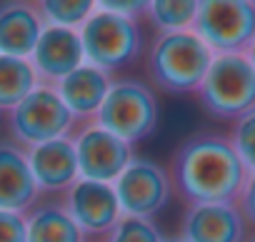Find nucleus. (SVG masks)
Instances as JSON below:
<instances>
[{"instance_id":"nucleus-1","label":"nucleus","mask_w":255,"mask_h":242,"mask_svg":"<svg viewBox=\"0 0 255 242\" xmlns=\"http://www.w3.org/2000/svg\"><path fill=\"white\" fill-rule=\"evenodd\" d=\"M173 192L190 205H235L245 185L248 170L243 167L228 135L195 133L185 138L168 167Z\"/></svg>"},{"instance_id":"nucleus-2","label":"nucleus","mask_w":255,"mask_h":242,"mask_svg":"<svg viewBox=\"0 0 255 242\" xmlns=\"http://www.w3.org/2000/svg\"><path fill=\"white\" fill-rule=\"evenodd\" d=\"M215 53L193 33H160L153 38L145 55V73L153 87L168 95L198 92Z\"/></svg>"},{"instance_id":"nucleus-3","label":"nucleus","mask_w":255,"mask_h":242,"mask_svg":"<svg viewBox=\"0 0 255 242\" xmlns=\"http://www.w3.org/2000/svg\"><path fill=\"white\" fill-rule=\"evenodd\" d=\"M158 115V97L150 85L140 80H113L93 123L128 145H135L155 133Z\"/></svg>"},{"instance_id":"nucleus-4","label":"nucleus","mask_w":255,"mask_h":242,"mask_svg":"<svg viewBox=\"0 0 255 242\" xmlns=\"http://www.w3.org/2000/svg\"><path fill=\"white\" fill-rule=\"evenodd\" d=\"M200 107L215 120H240L255 110V70L245 53L215 55L198 87Z\"/></svg>"},{"instance_id":"nucleus-5","label":"nucleus","mask_w":255,"mask_h":242,"mask_svg":"<svg viewBox=\"0 0 255 242\" xmlns=\"http://www.w3.org/2000/svg\"><path fill=\"white\" fill-rule=\"evenodd\" d=\"M80 40H83L85 63L108 75L123 68H130L143 50V35L138 20L100 8L80 28Z\"/></svg>"},{"instance_id":"nucleus-6","label":"nucleus","mask_w":255,"mask_h":242,"mask_svg":"<svg viewBox=\"0 0 255 242\" xmlns=\"http://www.w3.org/2000/svg\"><path fill=\"white\" fill-rule=\"evenodd\" d=\"M75 125L73 112L65 107L53 85H38L20 105L8 112V128L15 145L30 150L35 145L70 138Z\"/></svg>"},{"instance_id":"nucleus-7","label":"nucleus","mask_w":255,"mask_h":242,"mask_svg":"<svg viewBox=\"0 0 255 242\" xmlns=\"http://www.w3.org/2000/svg\"><path fill=\"white\" fill-rule=\"evenodd\" d=\"M193 33L215 53H245L255 38V3L253 0H203Z\"/></svg>"},{"instance_id":"nucleus-8","label":"nucleus","mask_w":255,"mask_h":242,"mask_svg":"<svg viewBox=\"0 0 255 242\" xmlns=\"http://www.w3.org/2000/svg\"><path fill=\"white\" fill-rule=\"evenodd\" d=\"M113 187L123 215L145 217V220L160 212L173 195V182L168 170L148 158H133L130 165L113 182Z\"/></svg>"},{"instance_id":"nucleus-9","label":"nucleus","mask_w":255,"mask_h":242,"mask_svg":"<svg viewBox=\"0 0 255 242\" xmlns=\"http://www.w3.org/2000/svg\"><path fill=\"white\" fill-rule=\"evenodd\" d=\"M73 145H75L80 177L93 180V182L113 185L135 158L133 145H128L125 140L103 130L93 120L78 128V133L73 135Z\"/></svg>"},{"instance_id":"nucleus-10","label":"nucleus","mask_w":255,"mask_h":242,"mask_svg":"<svg viewBox=\"0 0 255 242\" xmlns=\"http://www.w3.org/2000/svg\"><path fill=\"white\" fill-rule=\"evenodd\" d=\"M63 207L83 232L85 242L98 240L103 242L105 235L115 227V222L123 217L115 187L108 182H93V180H78L63 192Z\"/></svg>"},{"instance_id":"nucleus-11","label":"nucleus","mask_w":255,"mask_h":242,"mask_svg":"<svg viewBox=\"0 0 255 242\" xmlns=\"http://www.w3.org/2000/svg\"><path fill=\"white\" fill-rule=\"evenodd\" d=\"M30 63L38 73L40 85L55 87L63 78H68L80 65H85L80 30L45 25L43 33H40V40H38V45L30 55Z\"/></svg>"},{"instance_id":"nucleus-12","label":"nucleus","mask_w":255,"mask_h":242,"mask_svg":"<svg viewBox=\"0 0 255 242\" xmlns=\"http://www.w3.org/2000/svg\"><path fill=\"white\" fill-rule=\"evenodd\" d=\"M245 220L235 205H190L180 220L183 242H245Z\"/></svg>"},{"instance_id":"nucleus-13","label":"nucleus","mask_w":255,"mask_h":242,"mask_svg":"<svg viewBox=\"0 0 255 242\" xmlns=\"http://www.w3.org/2000/svg\"><path fill=\"white\" fill-rule=\"evenodd\" d=\"M40 187L33 177L28 155L15 143H0V210L28 215Z\"/></svg>"},{"instance_id":"nucleus-14","label":"nucleus","mask_w":255,"mask_h":242,"mask_svg":"<svg viewBox=\"0 0 255 242\" xmlns=\"http://www.w3.org/2000/svg\"><path fill=\"white\" fill-rule=\"evenodd\" d=\"M25 155L40 192H65L70 185L80 180L73 138H60L35 145L25 150Z\"/></svg>"},{"instance_id":"nucleus-15","label":"nucleus","mask_w":255,"mask_h":242,"mask_svg":"<svg viewBox=\"0 0 255 242\" xmlns=\"http://www.w3.org/2000/svg\"><path fill=\"white\" fill-rule=\"evenodd\" d=\"M45 23L33 3L0 5V55L30 60Z\"/></svg>"},{"instance_id":"nucleus-16","label":"nucleus","mask_w":255,"mask_h":242,"mask_svg":"<svg viewBox=\"0 0 255 242\" xmlns=\"http://www.w3.org/2000/svg\"><path fill=\"white\" fill-rule=\"evenodd\" d=\"M110 75L93 68V65H80L75 73H70L68 78H63L55 85V92L60 95V100L65 102V107L73 112L75 123H90L98 115L108 90H110Z\"/></svg>"},{"instance_id":"nucleus-17","label":"nucleus","mask_w":255,"mask_h":242,"mask_svg":"<svg viewBox=\"0 0 255 242\" xmlns=\"http://www.w3.org/2000/svg\"><path fill=\"white\" fill-rule=\"evenodd\" d=\"M28 242H85L83 232L65 212L63 202L38 205L25 215Z\"/></svg>"},{"instance_id":"nucleus-18","label":"nucleus","mask_w":255,"mask_h":242,"mask_svg":"<svg viewBox=\"0 0 255 242\" xmlns=\"http://www.w3.org/2000/svg\"><path fill=\"white\" fill-rule=\"evenodd\" d=\"M40 85L30 60L0 55V110H13Z\"/></svg>"},{"instance_id":"nucleus-19","label":"nucleus","mask_w":255,"mask_h":242,"mask_svg":"<svg viewBox=\"0 0 255 242\" xmlns=\"http://www.w3.org/2000/svg\"><path fill=\"white\" fill-rule=\"evenodd\" d=\"M198 15V0H153L145 8L148 23L160 33L193 30Z\"/></svg>"},{"instance_id":"nucleus-20","label":"nucleus","mask_w":255,"mask_h":242,"mask_svg":"<svg viewBox=\"0 0 255 242\" xmlns=\"http://www.w3.org/2000/svg\"><path fill=\"white\" fill-rule=\"evenodd\" d=\"M38 10L45 25L80 30L85 20L98 10V3L93 0H45V3H38Z\"/></svg>"},{"instance_id":"nucleus-21","label":"nucleus","mask_w":255,"mask_h":242,"mask_svg":"<svg viewBox=\"0 0 255 242\" xmlns=\"http://www.w3.org/2000/svg\"><path fill=\"white\" fill-rule=\"evenodd\" d=\"M103 242H165V240L150 220L123 215Z\"/></svg>"},{"instance_id":"nucleus-22","label":"nucleus","mask_w":255,"mask_h":242,"mask_svg":"<svg viewBox=\"0 0 255 242\" xmlns=\"http://www.w3.org/2000/svg\"><path fill=\"white\" fill-rule=\"evenodd\" d=\"M228 138H230V145L235 148L243 167L248 172H255V110H250L248 115L235 120Z\"/></svg>"},{"instance_id":"nucleus-23","label":"nucleus","mask_w":255,"mask_h":242,"mask_svg":"<svg viewBox=\"0 0 255 242\" xmlns=\"http://www.w3.org/2000/svg\"><path fill=\"white\" fill-rule=\"evenodd\" d=\"M0 242H28L25 215L0 210Z\"/></svg>"},{"instance_id":"nucleus-24","label":"nucleus","mask_w":255,"mask_h":242,"mask_svg":"<svg viewBox=\"0 0 255 242\" xmlns=\"http://www.w3.org/2000/svg\"><path fill=\"white\" fill-rule=\"evenodd\" d=\"M235 207L240 210L245 225H253V227H255V172H248L245 185H243V190H240V195H238Z\"/></svg>"},{"instance_id":"nucleus-25","label":"nucleus","mask_w":255,"mask_h":242,"mask_svg":"<svg viewBox=\"0 0 255 242\" xmlns=\"http://www.w3.org/2000/svg\"><path fill=\"white\" fill-rule=\"evenodd\" d=\"M100 10H110V13H118V15H125V18H138V15H145V8L148 3H138V0H130V3H120V0H105V3H98Z\"/></svg>"},{"instance_id":"nucleus-26","label":"nucleus","mask_w":255,"mask_h":242,"mask_svg":"<svg viewBox=\"0 0 255 242\" xmlns=\"http://www.w3.org/2000/svg\"><path fill=\"white\" fill-rule=\"evenodd\" d=\"M245 58L250 60V65H253V70H255V38H253V43L248 45V50H245Z\"/></svg>"},{"instance_id":"nucleus-27","label":"nucleus","mask_w":255,"mask_h":242,"mask_svg":"<svg viewBox=\"0 0 255 242\" xmlns=\"http://www.w3.org/2000/svg\"><path fill=\"white\" fill-rule=\"evenodd\" d=\"M165 242H183V240H165Z\"/></svg>"},{"instance_id":"nucleus-28","label":"nucleus","mask_w":255,"mask_h":242,"mask_svg":"<svg viewBox=\"0 0 255 242\" xmlns=\"http://www.w3.org/2000/svg\"><path fill=\"white\" fill-rule=\"evenodd\" d=\"M245 242H255V235H253V237H250V240H245Z\"/></svg>"}]
</instances>
